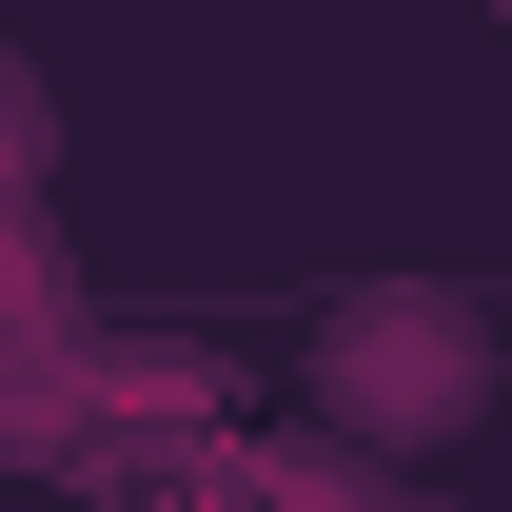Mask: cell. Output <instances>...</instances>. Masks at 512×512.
Masks as SVG:
<instances>
[{
	"label": "cell",
	"mask_w": 512,
	"mask_h": 512,
	"mask_svg": "<svg viewBox=\"0 0 512 512\" xmlns=\"http://www.w3.org/2000/svg\"><path fill=\"white\" fill-rule=\"evenodd\" d=\"M473 394H493V316H473V296L375 276V296H335V316H316V414H355L375 453L473 434Z\"/></svg>",
	"instance_id": "6da1fadb"
}]
</instances>
